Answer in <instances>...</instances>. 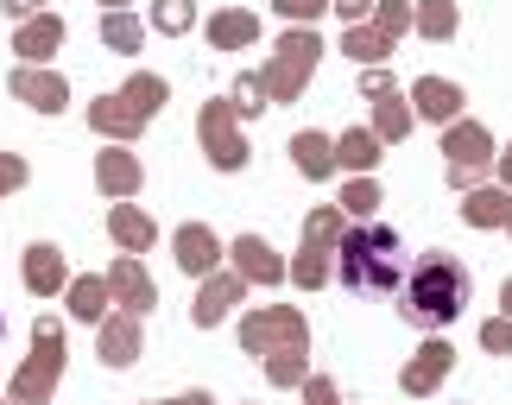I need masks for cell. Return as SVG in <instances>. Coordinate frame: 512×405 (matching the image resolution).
Here are the masks:
<instances>
[{
  "label": "cell",
  "mask_w": 512,
  "mask_h": 405,
  "mask_svg": "<svg viewBox=\"0 0 512 405\" xmlns=\"http://www.w3.org/2000/svg\"><path fill=\"white\" fill-rule=\"evenodd\" d=\"M399 311H405V323H418V330H449V323L468 311V266L449 260V254L411 260V273L399 285Z\"/></svg>",
  "instance_id": "6da1fadb"
},
{
  "label": "cell",
  "mask_w": 512,
  "mask_h": 405,
  "mask_svg": "<svg viewBox=\"0 0 512 405\" xmlns=\"http://www.w3.org/2000/svg\"><path fill=\"white\" fill-rule=\"evenodd\" d=\"M411 273V260H405V241L392 235L386 222H361V228H348L342 235V285L348 292H361V298H386V292H399Z\"/></svg>",
  "instance_id": "7a4b0ae2"
}]
</instances>
